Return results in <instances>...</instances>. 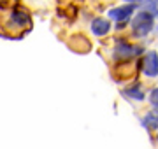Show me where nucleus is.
I'll return each mask as SVG.
<instances>
[{
    "label": "nucleus",
    "mask_w": 158,
    "mask_h": 149,
    "mask_svg": "<svg viewBox=\"0 0 158 149\" xmlns=\"http://www.w3.org/2000/svg\"><path fill=\"white\" fill-rule=\"evenodd\" d=\"M30 12L25 9V7H14L11 12H9V19H7V28L11 30V32H21L23 26H27L28 28L30 26Z\"/></svg>",
    "instance_id": "1"
},
{
    "label": "nucleus",
    "mask_w": 158,
    "mask_h": 149,
    "mask_svg": "<svg viewBox=\"0 0 158 149\" xmlns=\"http://www.w3.org/2000/svg\"><path fill=\"white\" fill-rule=\"evenodd\" d=\"M153 19H155L153 14H149L146 11H139L135 14V18H134V21H132V32H134V35L135 37H146L153 30V25H155Z\"/></svg>",
    "instance_id": "2"
},
{
    "label": "nucleus",
    "mask_w": 158,
    "mask_h": 149,
    "mask_svg": "<svg viewBox=\"0 0 158 149\" xmlns=\"http://www.w3.org/2000/svg\"><path fill=\"white\" fill-rule=\"evenodd\" d=\"M139 51H141V47L132 46V44L125 42V40H118L116 46H114V58L116 60H127V58L135 56Z\"/></svg>",
    "instance_id": "3"
},
{
    "label": "nucleus",
    "mask_w": 158,
    "mask_h": 149,
    "mask_svg": "<svg viewBox=\"0 0 158 149\" xmlns=\"http://www.w3.org/2000/svg\"><path fill=\"white\" fill-rule=\"evenodd\" d=\"M135 4H127V6H121V7H114L109 11V18L116 19L118 23H127V19L132 16V12L135 11Z\"/></svg>",
    "instance_id": "4"
},
{
    "label": "nucleus",
    "mask_w": 158,
    "mask_h": 149,
    "mask_svg": "<svg viewBox=\"0 0 158 149\" xmlns=\"http://www.w3.org/2000/svg\"><path fill=\"white\" fill-rule=\"evenodd\" d=\"M144 74L148 77H156L158 75V54L156 51H148L146 56H144Z\"/></svg>",
    "instance_id": "5"
},
{
    "label": "nucleus",
    "mask_w": 158,
    "mask_h": 149,
    "mask_svg": "<svg viewBox=\"0 0 158 149\" xmlns=\"http://www.w3.org/2000/svg\"><path fill=\"white\" fill-rule=\"evenodd\" d=\"M109 30H111V23H109L106 18H95V19L91 21V32L95 35H98V37L107 35Z\"/></svg>",
    "instance_id": "6"
},
{
    "label": "nucleus",
    "mask_w": 158,
    "mask_h": 149,
    "mask_svg": "<svg viewBox=\"0 0 158 149\" xmlns=\"http://www.w3.org/2000/svg\"><path fill=\"white\" fill-rule=\"evenodd\" d=\"M69 46L77 53H86L90 49V42H88V39H85L83 35H77V37H72V40L69 42Z\"/></svg>",
    "instance_id": "7"
},
{
    "label": "nucleus",
    "mask_w": 158,
    "mask_h": 149,
    "mask_svg": "<svg viewBox=\"0 0 158 149\" xmlns=\"http://www.w3.org/2000/svg\"><path fill=\"white\" fill-rule=\"evenodd\" d=\"M123 95H125V97H128V98H134V100H144V93H142L141 84H139V83L128 86L127 90H123Z\"/></svg>",
    "instance_id": "8"
},
{
    "label": "nucleus",
    "mask_w": 158,
    "mask_h": 149,
    "mask_svg": "<svg viewBox=\"0 0 158 149\" xmlns=\"http://www.w3.org/2000/svg\"><path fill=\"white\" fill-rule=\"evenodd\" d=\"M142 126H146V128H158V109H151L142 118Z\"/></svg>",
    "instance_id": "9"
},
{
    "label": "nucleus",
    "mask_w": 158,
    "mask_h": 149,
    "mask_svg": "<svg viewBox=\"0 0 158 149\" xmlns=\"http://www.w3.org/2000/svg\"><path fill=\"white\" fill-rule=\"evenodd\" d=\"M144 11L156 16L158 14V0H144Z\"/></svg>",
    "instance_id": "10"
},
{
    "label": "nucleus",
    "mask_w": 158,
    "mask_h": 149,
    "mask_svg": "<svg viewBox=\"0 0 158 149\" xmlns=\"http://www.w3.org/2000/svg\"><path fill=\"white\" fill-rule=\"evenodd\" d=\"M149 103H151L153 107H155V109H158V88H155V90H151V91H149Z\"/></svg>",
    "instance_id": "11"
},
{
    "label": "nucleus",
    "mask_w": 158,
    "mask_h": 149,
    "mask_svg": "<svg viewBox=\"0 0 158 149\" xmlns=\"http://www.w3.org/2000/svg\"><path fill=\"white\" fill-rule=\"evenodd\" d=\"M127 2H130V4H137V2H144V0H127Z\"/></svg>",
    "instance_id": "12"
},
{
    "label": "nucleus",
    "mask_w": 158,
    "mask_h": 149,
    "mask_svg": "<svg viewBox=\"0 0 158 149\" xmlns=\"http://www.w3.org/2000/svg\"><path fill=\"white\" fill-rule=\"evenodd\" d=\"M156 140H158V133H156Z\"/></svg>",
    "instance_id": "13"
}]
</instances>
